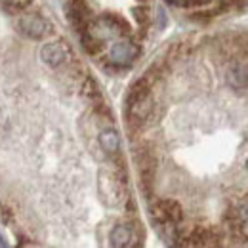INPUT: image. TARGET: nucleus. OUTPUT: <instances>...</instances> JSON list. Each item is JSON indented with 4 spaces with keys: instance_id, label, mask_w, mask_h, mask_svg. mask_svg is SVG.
Returning <instances> with one entry per match:
<instances>
[{
    "instance_id": "nucleus-9",
    "label": "nucleus",
    "mask_w": 248,
    "mask_h": 248,
    "mask_svg": "<svg viewBox=\"0 0 248 248\" xmlns=\"http://www.w3.org/2000/svg\"><path fill=\"white\" fill-rule=\"evenodd\" d=\"M109 241H111V248H134V245H140L136 241V231L130 223H117L111 229Z\"/></svg>"
},
{
    "instance_id": "nucleus-15",
    "label": "nucleus",
    "mask_w": 248,
    "mask_h": 248,
    "mask_svg": "<svg viewBox=\"0 0 248 248\" xmlns=\"http://www.w3.org/2000/svg\"><path fill=\"white\" fill-rule=\"evenodd\" d=\"M2 4H8V2H14V0H0Z\"/></svg>"
},
{
    "instance_id": "nucleus-7",
    "label": "nucleus",
    "mask_w": 248,
    "mask_h": 248,
    "mask_svg": "<svg viewBox=\"0 0 248 248\" xmlns=\"http://www.w3.org/2000/svg\"><path fill=\"white\" fill-rule=\"evenodd\" d=\"M225 80L231 90L245 92L248 88V60H233L227 65Z\"/></svg>"
},
{
    "instance_id": "nucleus-14",
    "label": "nucleus",
    "mask_w": 248,
    "mask_h": 248,
    "mask_svg": "<svg viewBox=\"0 0 248 248\" xmlns=\"http://www.w3.org/2000/svg\"><path fill=\"white\" fill-rule=\"evenodd\" d=\"M0 248H8V245H6V241L2 239V235H0Z\"/></svg>"
},
{
    "instance_id": "nucleus-3",
    "label": "nucleus",
    "mask_w": 248,
    "mask_h": 248,
    "mask_svg": "<svg viewBox=\"0 0 248 248\" xmlns=\"http://www.w3.org/2000/svg\"><path fill=\"white\" fill-rule=\"evenodd\" d=\"M151 212H153V219L164 229H172L184 219L182 204L174 199H160L158 202H155Z\"/></svg>"
},
{
    "instance_id": "nucleus-8",
    "label": "nucleus",
    "mask_w": 248,
    "mask_h": 248,
    "mask_svg": "<svg viewBox=\"0 0 248 248\" xmlns=\"http://www.w3.org/2000/svg\"><path fill=\"white\" fill-rule=\"evenodd\" d=\"M67 17L75 25L78 32L90 29V10L84 0H69L67 4Z\"/></svg>"
},
{
    "instance_id": "nucleus-11",
    "label": "nucleus",
    "mask_w": 248,
    "mask_h": 248,
    "mask_svg": "<svg viewBox=\"0 0 248 248\" xmlns=\"http://www.w3.org/2000/svg\"><path fill=\"white\" fill-rule=\"evenodd\" d=\"M99 145L109 156H115L121 153V138L115 128H103L99 132Z\"/></svg>"
},
{
    "instance_id": "nucleus-1",
    "label": "nucleus",
    "mask_w": 248,
    "mask_h": 248,
    "mask_svg": "<svg viewBox=\"0 0 248 248\" xmlns=\"http://www.w3.org/2000/svg\"><path fill=\"white\" fill-rule=\"evenodd\" d=\"M155 101L151 95L149 75L138 78L126 93V123L130 126H143L151 119Z\"/></svg>"
},
{
    "instance_id": "nucleus-10",
    "label": "nucleus",
    "mask_w": 248,
    "mask_h": 248,
    "mask_svg": "<svg viewBox=\"0 0 248 248\" xmlns=\"http://www.w3.org/2000/svg\"><path fill=\"white\" fill-rule=\"evenodd\" d=\"M40 58H42V62L46 63L48 67H60L67 60V48H65V44L60 42V40L48 42L46 46H42Z\"/></svg>"
},
{
    "instance_id": "nucleus-12",
    "label": "nucleus",
    "mask_w": 248,
    "mask_h": 248,
    "mask_svg": "<svg viewBox=\"0 0 248 248\" xmlns=\"http://www.w3.org/2000/svg\"><path fill=\"white\" fill-rule=\"evenodd\" d=\"M210 0H186L187 6H204V4H208Z\"/></svg>"
},
{
    "instance_id": "nucleus-6",
    "label": "nucleus",
    "mask_w": 248,
    "mask_h": 248,
    "mask_svg": "<svg viewBox=\"0 0 248 248\" xmlns=\"http://www.w3.org/2000/svg\"><path fill=\"white\" fill-rule=\"evenodd\" d=\"M138 56H140V48L132 40H119L109 50V62L115 67H130L138 60Z\"/></svg>"
},
{
    "instance_id": "nucleus-5",
    "label": "nucleus",
    "mask_w": 248,
    "mask_h": 248,
    "mask_svg": "<svg viewBox=\"0 0 248 248\" xmlns=\"http://www.w3.org/2000/svg\"><path fill=\"white\" fill-rule=\"evenodd\" d=\"M136 166H138V172H140L141 187L147 189V187L153 186L155 170H156V158L149 147H141V149L136 151Z\"/></svg>"
},
{
    "instance_id": "nucleus-16",
    "label": "nucleus",
    "mask_w": 248,
    "mask_h": 248,
    "mask_svg": "<svg viewBox=\"0 0 248 248\" xmlns=\"http://www.w3.org/2000/svg\"><path fill=\"white\" fill-rule=\"evenodd\" d=\"M247 172H248V158H247Z\"/></svg>"
},
{
    "instance_id": "nucleus-2",
    "label": "nucleus",
    "mask_w": 248,
    "mask_h": 248,
    "mask_svg": "<svg viewBox=\"0 0 248 248\" xmlns=\"http://www.w3.org/2000/svg\"><path fill=\"white\" fill-rule=\"evenodd\" d=\"M97 191L99 197L103 201V204L117 208L128 199V191H126V180L115 170H99L97 174Z\"/></svg>"
},
{
    "instance_id": "nucleus-4",
    "label": "nucleus",
    "mask_w": 248,
    "mask_h": 248,
    "mask_svg": "<svg viewBox=\"0 0 248 248\" xmlns=\"http://www.w3.org/2000/svg\"><path fill=\"white\" fill-rule=\"evenodd\" d=\"M16 27H17V31L21 32L23 36L32 38V40L42 38L48 32L46 19L42 16H38V14H21L17 17V21H16Z\"/></svg>"
},
{
    "instance_id": "nucleus-13",
    "label": "nucleus",
    "mask_w": 248,
    "mask_h": 248,
    "mask_svg": "<svg viewBox=\"0 0 248 248\" xmlns=\"http://www.w3.org/2000/svg\"><path fill=\"white\" fill-rule=\"evenodd\" d=\"M168 4H186V0H166Z\"/></svg>"
}]
</instances>
